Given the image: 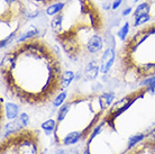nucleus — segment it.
<instances>
[{"instance_id": "obj_1", "label": "nucleus", "mask_w": 155, "mask_h": 154, "mask_svg": "<svg viewBox=\"0 0 155 154\" xmlns=\"http://www.w3.org/2000/svg\"><path fill=\"white\" fill-rule=\"evenodd\" d=\"M0 71L6 91L24 105L44 106L63 91L58 52L39 35L9 47L1 58Z\"/></svg>"}, {"instance_id": "obj_2", "label": "nucleus", "mask_w": 155, "mask_h": 154, "mask_svg": "<svg viewBox=\"0 0 155 154\" xmlns=\"http://www.w3.org/2000/svg\"><path fill=\"white\" fill-rule=\"evenodd\" d=\"M54 41L68 58L79 61L102 50L106 43V17L94 0H64L51 18Z\"/></svg>"}, {"instance_id": "obj_3", "label": "nucleus", "mask_w": 155, "mask_h": 154, "mask_svg": "<svg viewBox=\"0 0 155 154\" xmlns=\"http://www.w3.org/2000/svg\"><path fill=\"white\" fill-rule=\"evenodd\" d=\"M117 60L125 82H142L155 75V20L128 35L118 50Z\"/></svg>"}, {"instance_id": "obj_4", "label": "nucleus", "mask_w": 155, "mask_h": 154, "mask_svg": "<svg viewBox=\"0 0 155 154\" xmlns=\"http://www.w3.org/2000/svg\"><path fill=\"white\" fill-rule=\"evenodd\" d=\"M29 19L27 6L24 0H0V46L14 41Z\"/></svg>"}, {"instance_id": "obj_5", "label": "nucleus", "mask_w": 155, "mask_h": 154, "mask_svg": "<svg viewBox=\"0 0 155 154\" xmlns=\"http://www.w3.org/2000/svg\"><path fill=\"white\" fill-rule=\"evenodd\" d=\"M116 59H117V54H116V51H115V47L113 46L107 49L105 51V53L102 54V58H101L100 73L102 74L108 73Z\"/></svg>"}, {"instance_id": "obj_6", "label": "nucleus", "mask_w": 155, "mask_h": 154, "mask_svg": "<svg viewBox=\"0 0 155 154\" xmlns=\"http://www.w3.org/2000/svg\"><path fill=\"white\" fill-rule=\"evenodd\" d=\"M99 71H100V69H99V66H98L97 62L96 61L90 62L89 64L87 65L85 71H84L85 79H88V80H92V79H94V78L97 77V74Z\"/></svg>"}, {"instance_id": "obj_7", "label": "nucleus", "mask_w": 155, "mask_h": 154, "mask_svg": "<svg viewBox=\"0 0 155 154\" xmlns=\"http://www.w3.org/2000/svg\"><path fill=\"white\" fill-rule=\"evenodd\" d=\"M83 137V133L82 132H71L66 135L65 137L63 139V145H72V144H75L78 143L80 139Z\"/></svg>"}, {"instance_id": "obj_8", "label": "nucleus", "mask_w": 155, "mask_h": 154, "mask_svg": "<svg viewBox=\"0 0 155 154\" xmlns=\"http://www.w3.org/2000/svg\"><path fill=\"white\" fill-rule=\"evenodd\" d=\"M5 112H6V117H7L8 119L14 120V119H16V117L18 116L19 107L16 104H14V102H8V104H6Z\"/></svg>"}, {"instance_id": "obj_9", "label": "nucleus", "mask_w": 155, "mask_h": 154, "mask_svg": "<svg viewBox=\"0 0 155 154\" xmlns=\"http://www.w3.org/2000/svg\"><path fill=\"white\" fill-rule=\"evenodd\" d=\"M56 126H58V123H56L54 119H47L46 122H44V123L41 125L42 129L45 132L46 135H51L53 132H55Z\"/></svg>"}, {"instance_id": "obj_10", "label": "nucleus", "mask_w": 155, "mask_h": 154, "mask_svg": "<svg viewBox=\"0 0 155 154\" xmlns=\"http://www.w3.org/2000/svg\"><path fill=\"white\" fill-rule=\"evenodd\" d=\"M129 27H130L129 22H126V23L123 25V27H120L119 32H118V34H117V36H118V38H119L120 41L124 42L125 39L128 37V35H129Z\"/></svg>"}, {"instance_id": "obj_11", "label": "nucleus", "mask_w": 155, "mask_h": 154, "mask_svg": "<svg viewBox=\"0 0 155 154\" xmlns=\"http://www.w3.org/2000/svg\"><path fill=\"white\" fill-rule=\"evenodd\" d=\"M31 4L35 5L37 7H48L51 5L60 2V1H64V0H28Z\"/></svg>"}, {"instance_id": "obj_12", "label": "nucleus", "mask_w": 155, "mask_h": 154, "mask_svg": "<svg viewBox=\"0 0 155 154\" xmlns=\"http://www.w3.org/2000/svg\"><path fill=\"white\" fill-rule=\"evenodd\" d=\"M63 7V1H60V2H56V4H53L48 6L46 8V14L51 17H53L54 15H56L60 10H61V8Z\"/></svg>"}, {"instance_id": "obj_13", "label": "nucleus", "mask_w": 155, "mask_h": 154, "mask_svg": "<svg viewBox=\"0 0 155 154\" xmlns=\"http://www.w3.org/2000/svg\"><path fill=\"white\" fill-rule=\"evenodd\" d=\"M74 79V73L72 71H65L64 73H63V77H62V87L63 89L68 88L69 85H71V82L73 81Z\"/></svg>"}, {"instance_id": "obj_14", "label": "nucleus", "mask_w": 155, "mask_h": 154, "mask_svg": "<svg viewBox=\"0 0 155 154\" xmlns=\"http://www.w3.org/2000/svg\"><path fill=\"white\" fill-rule=\"evenodd\" d=\"M145 134H136V135H133L132 137H129L128 139V149H130V147L135 146L136 144H138L140 142H142L144 139H145Z\"/></svg>"}, {"instance_id": "obj_15", "label": "nucleus", "mask_w": 155, "mask_h": 154, "mask_svg": "<svg viewBox=\"0 0 155 154\" xmlns=\"http://www.w3.org/2000/svg\"><path fill=\"white\" fill-rule=\"evenodd\" d=\"M66 96H68L66 91H61L58 96L55 97L54 100L52 101V102H53V106L56 108V107H60L61 105H63L64 104V101H65V99H66Z\"/></svg>"}, {"instance_id": "obj_16", "label": "nucleus", "mask_w": 155, "mask_h": 154, "mask_svg": "<svg viewBox=\"0 0 155 154\" xmlns=\"http://www.w3.org/2000/svg\"><path fill=\"white\" fill-rule=\"evenodd\" d=\"M18 122H19V124L23 127H26V126H28V124H29V116L26 112H23L19 116V120Z\"/></svg>"}, {"instance_id": "obj_17", "label": "nucleus", "mask_w": 155, "mask_h": 154, "mask_svg": "<svg viewBox=\"0 0 155 154\" xmlns=\"http://www.w3.org/2000/svg\"><path fill=\"white\" fill-rule=\"evenodd\" d=\"M140 85H143V87H147V88H151V87H153V85H155V75H153V77H150V78H147V79L143 80L142 82H140Z\"/></svg>"}, {"instance_id": "obj_18", "label": "nucleus", "mask_w": 155, "mask_h": 154, "mask_svg": "<svg viewBox=\"0 0 155 154\" xmlns=\"http://www.w3.org/2000/svg\"><path fill=\"white\" fill-rule=\"evenodd\" d=\"M121 4H123V0H114L113 5H111V9H113V10H116V9H118V7H119Z\"/></svg>"}, {"instance_id": "obj_19", "label": "nucleus", "mask_w": 155, "mask_h": 154, "mask_svg": "<svg viewBox=\"0 0 155 154\" xmlns=\"http://www.w3.org/2000/svg\"><path fill=\"white\" fill-rule=\"evenodd\" d=\"M132 12H133V8L132 7H127L124 12H123V16H124V17H126V16L130 15V14H132Z\"/></svg>"}, {"instance_id": "obj_20", "label": "nucleus", "mask_w": 155, "mask_h": 154, "mask_svg": "<svg viewBox=\"0 0 155 154\" xmlns=\"http://www.w3.org/2000/svg\"><path fill=\"white\" fill-rule=\"evenodd\" d=\"M148 92L151 93V95H155V85L151 88H148Z\"/></svg>"}, {"instance_id": "obj_21", "label": "nucleus", "mask_w": 155, "mask_h": 154, "mask_svg": "<svg viewBox=\"0 0 155 154\" xmlns=\"http://www.w3.org/2000/svg\"><path fill=\"white\" fill-rule=\"evenodd\" d=\"M58 154H64V152H63L62 150H60V151H58Z\"/></svg>"}, {"instance_id": "obj_22", "label": "nucleus", "mask_w": 155, "mask_h": 154, "mask_svg": "<svg viewBox=\"0 0 155 154\" xmlns=\"http://www.w3.org/2000/svg\"><path fill=\"white\" fill-rule=\"evenodd\" d=\"M134 1H135V2H137V1H140V0H134Z\"/></svg>"}]
</instances>
